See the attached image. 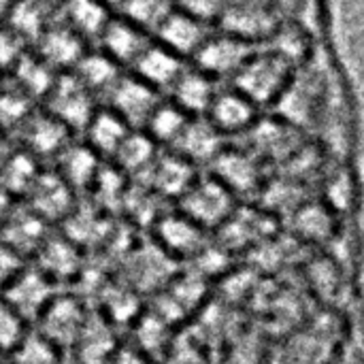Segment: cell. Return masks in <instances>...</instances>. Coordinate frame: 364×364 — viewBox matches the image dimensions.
Wrapping results in <instances>:
<instances>
[{"instance_id": "6da1fadb", "label": "cell", "mask_w": 364, "mask_h": 364, "mask_svg": "<svg viewBox=\"0 0 364 364\" xmlns=\"http://www.w3.org/2000/svg\"><path fill=\"white\" fill-rule=\"evenodd\" d=\"M45 55L53 64L73 62L79 55V41L66 30H55L45 36Z\"/></svg>"}, {"instance_id": "7a4b0ae2", "label": "cell", "mask_w": 364, "mask_h": 364, "mask_svg": "<svg viewBox=\"0 0 364 364\" xmlns=\"http://www.w3.org/2000/svg\"><path fill=\"white\" fill-rule=\"evenodd\" d=\"M70 17L75 19V23L81 30H85V32L92 34L100 26L102 9L94 0H73V4H70Z\"/></svg>"}, {"instance_id": "3957f363", "label": "cell", "mask_w": 364, "mask_h": 364, "mask_svg": "<svg viewBox=\"0 0 364 364\" xmlns=\"http://www.w3.org/2000/svg\"><path fill=\"white\" fill-rule=\"evenodd\" d=\"M13 26L19 30L17 34H30L32 30H36L38 28V23H41V15H38V11H36V6L30 2V0H23V2H19L15 9H13Z\"/></svg>"}, {"instance_id": "277c9868", "label": "cell", "mask_w": 364, "mask_h": 364, "mask_svg": "<svg viewBox=\"0 0 364 364\" xmlns=\"http://www.w3.org/2000/svg\"><path fill=\"white\" fill-rule=\"evenodd\" d=\"M111 73L109 64L100 58H90L85 62H81V77L90 83V85H98L105 81V77Z\"/></svg>"}, {"instance_id": "5b68a950", "label": "cell", "mask_w": 364, "mask_h": 364, "mask_svg": "<svg viewBox=\"0 0 364 364\" xmlns=\"http://www.w3.org/2000/svg\"><path fill=\"white\" fill-rule=\"evenodd\" d=\"M17 55V41H15V34H6V32H0V64L6 66L15 60Z\"/></svg>"}, {"instance_id": "8992f818", "label": "cell", "mask_w": 364, "mask_h": 364, "mask_svg": "<svg viewBox=\"0 0 364 364\" xmlns=\"http://www.w3.org/2000/svg\"><path fill=\"white\" fill-rule=\"evenodd\" d=\"M11 4V0H0V11H4Z\"/></svg>"}]
</instances>
